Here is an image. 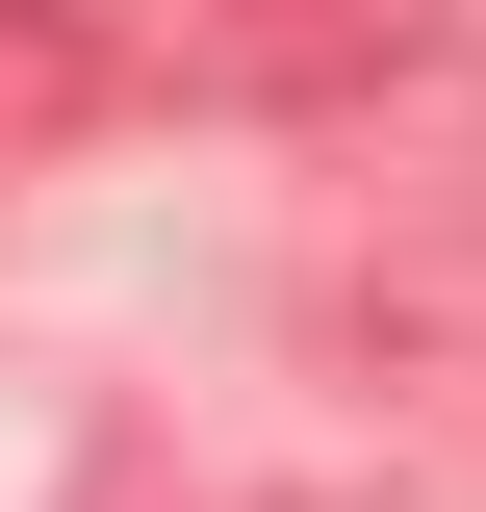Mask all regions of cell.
I'll list each match as a JSON object with an SVG mask.
<instances>
[{"label": "cell", "instance_id": "6da1fadb", "mask_svg": "<svg viewBox=\"0 0 486 512\" xmlns=\"http://www.w3.org/2000/svg\"><path fill=\"white\" fill-rule=\"evenodd\" d=\"M435 26H461V0H205L180 52L231 77V103H384V77H410Z\"/></svg>", "mask_w": 486, "mask_h": 512}, {"label": "cell", "instance_id": "7a4b0ae2", "mask_svg": "<svg viewBox=\"0 0 486 512\" xmlns=\"http://www.w3.org/2000/svg\"><path fill=\"white\" fill-rule=\"evenodd\" d=\"M26 103H52V0H0V128H26Z\"/></svg>", "mask_w": 486, "mask_h": 512}]
</instances>
